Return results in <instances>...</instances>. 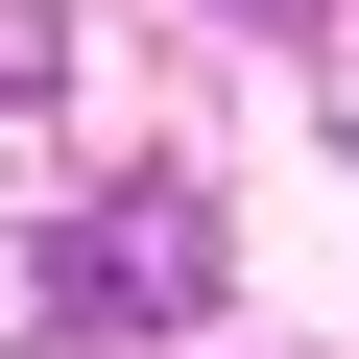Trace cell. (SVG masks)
<instances>
[{"mask_svg": "<svg viewBox=\"0 0 359 359\" xmlns=\"http://www.w3.org/2000/svg\"><path fill=\"white\" fill-rule=\"evenodd\" d=\"M72 72V25H48V0H0V96H48Z\"/></svg>", "mask_w": 359, "mask_h": 359, "instance_id": "1", "label": "cell"}]
</instances>
